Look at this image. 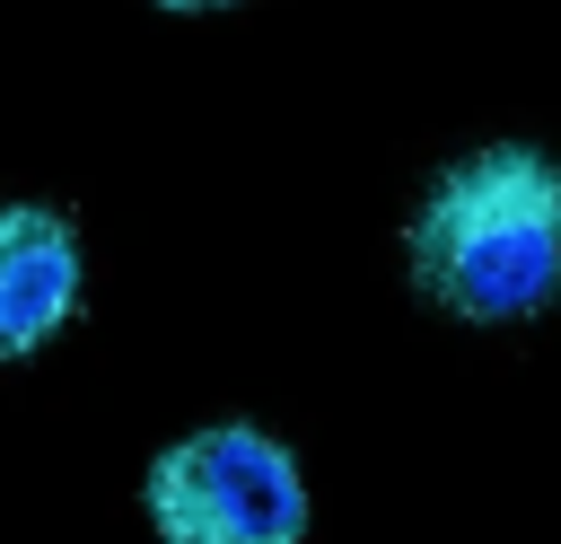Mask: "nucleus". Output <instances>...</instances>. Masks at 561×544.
I'll return each mask as SVG.
<instances>
[{
	"instance_id": "obj_2",
	"label": "nucleus",
	"mask_w": 561,
	"mask_h": 544,
	"mask_svg": "<svg viewBox=\"0 0 561 544\" xmlns=\"http://www.w3.org/2000/svg\"><path fill=\"white\" fill-rule=\"evenodd\" d=\"M149 518L167 544H298L307 535V483L280 439L219 421L175 439L149 465Z\"/></svg>"
},
{
	"instance_id": "obj_3",
	"label": "nucleus",
	"mask_w": 561,
	"mask_h": 544,
	"mask_svg": "<svg viewBox=\"0 0 561 544\" xmlns=\"http://www.w3.org/2000/svg\"><path fill=\"white\" fill-rule=\"evenodd\" d=\"M79 298V237L61 211L18 202L0 211V360L35 351Z\"/></svg>"
},
{
	"instance_id": "obj_1",
	"label": "nucleus",
	"mask_w": 561,
	"mask_h": 544,
	"mask_svg": "<svg viewBox=\"0 0 561 544\" xmlns=\"http://www.w3.org/2000/svg\"><path fill=\"white\" fill-rule=\"evenodd\" d=\"M412 281L465 325H508L561 298V167L526 140L456 158L412 211Z\"/></svg>"
}]
</instances>
